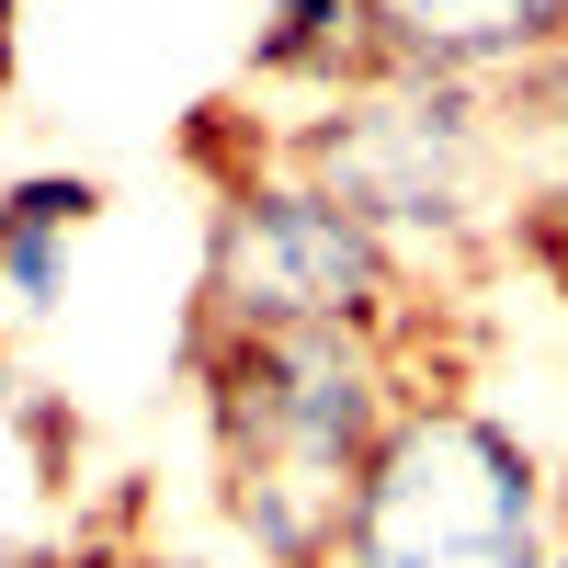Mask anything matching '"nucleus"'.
Returning <instances> with one entry per match:
<instances>
[{"instance_id":"nucleus-1","label":"nucleus","mask_w":568,"mask_h":568,"mask_svg":"<svg viewBox=\"0 0 568 568\" xmlns=\"http://www.w3.org/2000/svg\"><path fill=\"white\" fill-rule=\"evenodd\" d=\"M182 375L205 398L227 535L262 568H329L387 420L420 398L398 387V342L387 329H182Z\"/></svg>"},{"instance_id":"nucleus-2","label":"nucleus","mask_w":568,"mask_h":568,"mask_svg":"<svg viewBox=\"0 0 568 568\" xmlns=\"http://www.w3.org/2000/svg\"><path fill=\"white\" fill-rule=\"evenodd\" d=\"M284 171H307L318 194H342L409 273L466 262L478 240H500V227L524 240V216H535V182H524V149H511L500 80L387 69L364 91H329V103L296 125Z\"/></svg>"},{"instance_id":"nucleus-3","label":"nucleus","mask_w":568,"mask_h":568,"mask_svg":"<svg viewBox=\"0 0 568 568\" xmlns=\"http://www.w3.org/2000/svg\"><path fill=\"white\" fill-rule=\"evenodd\" d=\"M546 557H557V466L500 409L420 387L375 444L329 568H546Z\"/></svg>"},{"instance_id":"nucleus-4","label":"nucleus","mask_w":568,"mask_h":568,"mask_svg":"<svg viewBox=\"0 0 568 568\" xmlns=\"http://www.w3.org/2000/svg\"><path fill=\"white\" fill-rule=\"evenodd\" d=\"M420 273L307 171H251L205 216L194 329H409Z\"/></svg>"},{"instance_id":"nucleus-5","label":"nucleus","mask_w":568,"mask_h":568,"mask_svg":"<svg viewBox=\"0 0 568 568\" xmlns=\"http://www.w3.org/2000/svg\"><path fill=\"white\" fill-rule=\"evenodd\" d=\"M375 45L420 80H524L568 58V0H375Z\"/></svg>"},{"instance_id":"nucleus-6","label":"nucleus","mask_w":568,"mask_h":568,"mask_svg":"<svg viewBox=\"0 0 568 568\" xmlns=\"http://www.w3.org/2000/svg\"><path fill=\"white\" fill-rule=\"evenodd\" d=\"M103 216V182L91 171H34L0 194V307H58V284H69V240Z\"/></svg>"},{"instance_id":"nucleus-7","label":"nucleus","mask_w":568,"mask_h":568,"mask_svg":"<svg viewBox=\"0 0 568 568\" xmlns=\"http://www.w3.org/2000/svg\"><path fill=\"white\" fill-rule=\"evenodd\" d=\"M251 69L284 91H364L387 80V45H375V0H273V34L251 45Z\"/></svg>"},{"instance_id":"nucleus-8","label":"nucleus","mask_w":568,"mask_h":568,"mask_svg":"<svg viewBox=\"0 0 568 568\" xmlns=\"http://www.w3.org/2000/svg\"><path fill=\"white\" fill-rule=\"evenodd\" d=\"M524 262H535V273H546V284H557V296H568V194H557V205H535V216H524Z\"/></svg>"},{"instance_id":"nucleus-9","label":"nucleus","mask_w":568,"mask_h":568,"mask_svg":"<svg viewBox=\"0 0 568 568\" xmlns=\"http://www.w3.org/2000/svg\"><path fill=\"white\" fill-rule=\"evenodd\" d=\"M557 557H568V466H557Z\"/></svg>"},{"instance_id":"nucleus-10","label":"nucleus","mask_w":568,"mask_h":568,"mask_svg":"<svg viewBox=\"0 0 568 568\" xmlns=\"http://www.w3.org/2000/svg\"><path fill=\"white\" fill-rule=\"evenodd\" d=\"M0 387H12V329H0Z\"/></svg>"},{"instance_id":"nucleus-11","label":"nucleus","mask_w":568,"mask_h":568,"mask_svg":"<svg viewBox=\"0 0 568 568\" xmlns=\"http://www.w3.org/2000/svg\"><path fill=\"white\" fill-rule=\"evenodd\" d=\"M546 568H568V557H546Z\"/></svg>"}]
</instances>
